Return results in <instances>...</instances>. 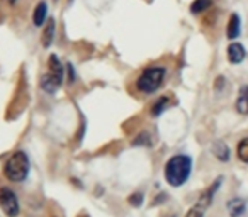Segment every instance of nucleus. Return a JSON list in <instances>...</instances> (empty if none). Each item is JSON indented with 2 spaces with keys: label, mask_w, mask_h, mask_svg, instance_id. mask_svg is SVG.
I'll use <instances>...</instances> for the list:
<instances>
[{
  "label": "nucleus",
  "mask_w": 248,
  "mask_h": 217,
  "mask_svg": "<svg viewBox=\"0 0 248 217\" xmlns=\"http://www.w3.org/2000/svg\"><path fill=\"white\" fill-rule=\"evenodd\" d=\"M221 182L223 180L221 178H217L216 182L213 183V185L209 187V188L206 190V192L202 193V195L199 197V200H197V203H196V207H199V209H202V210H206L207 207L211 205V202H213V197H214V193L217 192V188H219V185H221Z\"/></svg>",
  "instance_id": "obj_6"
},
{
  "label": "nucleus",
  "mask_w": 248,
  "mask_h": 217,
  "mask_svg": "<svg viewBox=\"0 0 248 217\" xmlns=\"http://www.w3.org/2000/svg\"><path fill=\"white\" fill-rule=\"evenodd\" d=\"M192 172V158L187 155H175L165 163L163 175L170 187H182Z\"/></svg>",
  "instance_id": "obj_1"
},
{
  "label": "nucleus",
  "mask_w": 248,
  "mask_h": 217,
  "mask_svg": "<svg viewBox=\"0 0 248 217\" xmlns=\"http://www.w3.org/2000/svg\"><path fill=\"white\" fill-rule=\"evenodd\" d=\"M128 202H129V205H133V207H141L143 202H145V195H143L141 192H135L128 197Z\"/></svg>",
  "instance_id": "obj_17"
},
{
  "label": "nucleus",
  "mask_w": 248,
  "mask_h": 217,
  "mask_svg": "<svg viewBox=\"0 0 248 217\" xmlns=\"http://www.w3.org/2000/svg\"><path fill=\"white\" fill-rule=\"evenodd\" d=\"M62 83H63V73H55L48 70V72L41 76L39 85H41V88L45 90L46 93H55L56 90L62 87Z\"/></svg>",
  "instance_id": "obj_5"
},
{
  "label": "nucleus",
  "mask_w": 248,
  "mask_h": 217,
  "mask_svg": "<svg viewBox=\"0 0 248 217\" xmlns=\"http://www.w3.org/2000/svg\"><path fill=\"white\" fill-rule=\"evenodd\" d=\"M7 4L9 5H16V4H17V0H7Z\"/></svg>",
  "instance_id": "obj_21"
},
{
  "label": "nucleus",
  "mask_w": 248,
  "mask_h": 217,
  "mask_svg": "<svg viewBox=\"0 0 248 217\" xmlns=\"http://www.w3.org/2000/svg\"><path fill=\"white\" fill-rule=\"evenodd\" d=\"M29 175V158L24 151H16L4 163V176L14 183H21Z\"/></svg>",
  "instance_id": "obj_3"
},
{
  "label": "nucleus",
  "mask_w": 248,
  "mask_h": 217,
  "mask_svg": "<svg viewBox=\"0 0 248 217\" xmlns=\"http://www.w3.org/2000/svg\"><path fill=\"white\" fill-rule=\"evenodd\" d=\"M66 73H68V83H75V70L70 63L66 65Z\"/></svg>",
  "instance_id": "obj_20"
},
{
  "label": "nucleus",
  "mask_w": 248,
  "mask_h": 217,
  "mask_svg": "<svg viewBox=\"0 0 248 217\" xmlns=\"http://www.w3.org/2000/svg\"><path fill=\"white\" fill-rule=\"evenodd\" d=\"M228 61L233 63V65H238V63H241L245 59V56H247V53H245V48L240 44V43H231L230 46H228Z\"/></svg>",
  "instance_id": "obj_8"
},
{
  "label": "nucleus",
  "mask_w": 248,
  "mask_h": 217,
  "mask_svg": "<svg viewBox=\"0 0 248 217\" xmlns=\"http://www.w3.org/2000/svg\"><path fill=\"white\" fill-rule=\"evenodd\" d=\"M55 32H56V22L53 21V19H48L45 29H43V38H41L45 48H49V46H51L53 39H55Z\"/></svg>",
  "instance_id": "obj_11"
},
{
  "label": "nucleus",
  "mask_w": 248,
  "mask_h": 217,
  "mask_svg": "<svg viewBox=\"0 0 248 217\" xmlns=\"http://www.w3.org/2000/svg\"><path fill=\"white\" fill-rule=\"evenodd\" d=\"M213 155L216 156L219 161L226 163L228 159H230V149H228V146L224 145L223 141H216L213 145Z\"/></svg>",
  "instance_id": "obj_14"
},
{
  "label": "nucleus",
  "mask_w": 248,
  "mask_h": 217,
  "mask_svg": "<svg viewBox=\"0 0 248 217\" xmlns=\"http://www.w3.org/2000/svg\"><path fill=\"white\" fill-rule=\"evenodd\" d=\"M170 103H172V100H170V97L169 95H163V97H160L158 100H156L155 103L152 105V116L153 117H158V116H162L163 112L167 111L170 107Z\"/></svg>",
  "instance_id": "obj_13"
},
{
  "label": "nucleus",
  "mask_w": 248,
  "mask_h": 217,
  "mask_svg": "<svg viewBox=\"0 0 248 217\" xmlns=\"http://www.w3.org/2000/svg\"><path fill=\"white\" fill-rule=\"evenodd\" d=\"M186 217H204V210L199 209V207L194 205L192 209L189 210V212L186 214Z\"/></svg>",
  "instance_id": "obj_19"
},
{
  "label": "nucleus",
  "mask_w": 248,
  "mask_h": 217,
  "mask_svg": "<svg viewBox=\"0 0 248 217\" xmlns=\"http://www.w3.org/2000/svg\"><path fill=\"white\" fill-rule=\"evenodd\" d=\"M48 22V4L46 2H39L34 7V12H32V24L36 28H41Z\"/></svg>",
  "instance_id": "obj_7"
},
{
  "label": "nucleus",
  "mask_w": 248,
  "mask_h": 217,
  "mask_svg": "<svg viewBox=\"0 0 248 217\" xmlns=\"http://www.w3.org/2000/svg\"><path fill=\"white\" fill-rule=\"evenodd\" d=\"M240 26H241L240 15H238V14H231L230 15V21H228V28H226L228 39H231V41H233V39H236L238 36H240V32H241Z\"/></svg>",
  "instance_id": "obj_10"
},
{
  "label": "nucleus",
  "mask_w": 248,
  "mask_h": 217,
  "mask_svg": "<svg viewBox=\"0 0 248 217\" xmlns=\"http://www.w3.org/2000/svg\"><path fill=\"white\" fill-rule=\"evenodd\" d=\"M211 5H213V0H194L192 4H190V12L194 15L204 14Z\"/></svg>",
  "instance_id": "obj_15"
},
{
  "label": "nucleus",
  "mask_w": 248,
  "mask_h": 217,
  "mask_svg": "<svg viewBox=\"0 0 248 217\" xmlns=\"http://www.w3.org/2000/svg\"><path fill=\"white\" fill-rule=\"evenodd\" d=\"M226 209L231 217H241V216H245V212H247V203H245L243 199L236 197V199L228 200Z\"/></svg>",
  "instance_id": "obj_9"
},
{
  "label": "nucleus",
  "mask_w": 248,
  "mask_h": 217,
  "mask_svg": "<svg viewBox=\"0 0 248 217\" xmlns=\"http://www.w3.org/2000/svg\"><path fill=\"white\" fill-rule=\"evenodd\" d=\"M236 111L243 116H248V85L241 87L240 93H238V99H236Z\"/></svg>",
  "instance_id": "obj_12"
},
{
  "label": "nucleus",
  "mask_w": 248,
  "mask_h": 217,
  "mask_svg": "<svg viewBox=\"0 0 248 217\" xmlns=\"http://www.w3.org/2000/svg\"><path fill=\"white\" fill-rule=\"evenodd\" d=\"M236 153H238V158H240L241 161L248 163V138H243L240 143H238Z\"/></svg>",
  "instance_id": "obj_16"
},
{
  "label": "nucleus",
  "mask_w": 248,
  "mask_h": 217,
  "mask_svg": "<svg viewBox=\"0 0 248 217\" xmlns=\"http://www.w3.org/2000/svg\"><path fill=\"white\" fill-rule=\"evenodd\" d=\"M133 145L135 146H140V145H145V146H148V145H152V139H150V134L148 132H141V134L138 136V138L133 141Z\"/></svg>",
  "instance_id": "obj_18"
},
{
  "label": "nucleus",
  "mask_w": 248,
  "mask_h": 217,
  "mask_svg": "<svg viewBox=\"0 0 248 217\" xmlns=\"http://www.w3.org/2000/svg\"><path fill=\"white\" fill-rule=\"evenodd\" d=\"M0 209L4 210L7 217H17L19 212H21L17 195L9 187H0Z\"/></svg>",
  "instance_id": "obj_4"
},
{
  "label": "nucleus",
  "mask_w": 248,
  "mask_h": 217,
  "mask_svg": "<svg viewBox=\"0 0 248 217\" xmlns=\"http://www.w3.org/2000/svg\"><path fill=\"white\" fill-rule=\"evenodd\" d=\"M165 75H167L165 66H148L136 78V90L140 93H145V95H152V93H155L162 87Z\"/></svg>",
  "instance_id": "obj_2"
},
{
  "label": "nucleus",
  "mask_w": 248,
  "mask_h": 217,
  "mask_svg": "<svg viewBox=\"0 0 248 217\" xmlns=\"http://www.w3.org/2000/svg\"><path fill=\"white\" fill-rule=\"evenodd\" d=\"M80 217H89V216H80Z\"/></svg>",
  "instance_id": "obj_22"
}]
</instances>
